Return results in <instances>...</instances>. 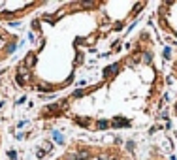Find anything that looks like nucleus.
<instances>
[{"label":"nucleus","instance_id":"1","mask_svg":"<svg viewBox=\"0 0 177 160\" xmlns=\"http://www.w3.org/2000/svg\"><path fill=\"white\" fill-rule=\"evenodd\" d=\"M149 2L91 0L47 4L29 23L30 47L11 68L17 89L34 94H60L102 58L117 53L126 30Z\"/></svg>","mask_w":177,"mask_h":160},{"label":"nucleus","instance_id":"2","mask_svg":"<svg viewBox=\"0 0 177 160\" xmlns=\"http://www.w3.org/2000/svg\"><path fill=\"white\" fill-rule=\"evenodd\" d=\"M166 89L155 34L141 26L98 77L42 106L36 119L64 121L88 134L143 128L156 119Z\"/></svg>","mask_w":177,"mask_h":160},{"label":"nucleus","instance_id":"3","mask_svg":"<svg viewBox=\"0 0 177 160\" xmlns=\"http://www.w3.org/2000/svg\"><path fill=\"white\" fill-rule=\"evenodd\" d=\"M49 160H134V157L119 141L74 138Z\"/></svg>","mask_w":177,"mask_h":160},{"label":"nucleus","instance_id":"4","mask_svg":"<svg viewBox=\"0 0 177 160\" xmlns=\"http://www.w3.org/2000/svg\"><path fill=\"white\" fill-rule=\"evenodd\" d=\"M49 2L42 0H0V23H13L34 15L47 8Z\"/></svg>","mask_w":177,"mask_h":160},{"label":"nucleus","instance_id":"5","mask_svg":"<svg viewBox=\"0 0 177 160\" xmlns=\"http://www.w3.org/2000/svg\"><path fill=\"white\" fill-rule=\"evenodd\" d=\"M156 25L166 38L177 42V0L160 2L156 6Z\"/></svg>","mask_w":177,"mask_h":160},{"label":"nucleus","instance_id":"6","mask_svg":"<svg viewBox=\"0 0 177 160\" xmlns=\"http://www.w3.org/2000/svg\"><path fill=\"white\" fill-rule=\"evenodd\" d=\"M21 45V36L6 25H0V64H6L8 61L13 58Z\"/></svg>","mask_w":177,"mask_h":160},{"label":"nucleus","instance_id":"7","mask_svg":"<svg viewBox=\"0 0 177 160\" xmlns=\"http://www.w3.org/2000/svg\"><path fill=\"white\" fill-rule=\"evenodd\" d=\"M166 79H168V85H175V94H174V100H171V106H170V113H171V121H174V128L177 130V57L170 64Z\"/></svg>","mask_w":177,"mask_h":160},{"label":"nucleus","instance_id":"8","mask_svg":"<svg viewBox=\"0 0 177 160\" xmlns=\"http://www.w3.org/2000/svg\"><path fill=\"white\" fill-rule=\"evenodd\" d=\"M143 160H170V158L166 157V153H164L158 145H153L151 149L147 151V154H145V158H143Z\"/></svg>","mask_w":177,"mask_h":160},{"label":"nucleus","instance_id":"9","mask_svg":"<svg viewBox=\"0 0 177 160\" xmlns=\"http://www.w3.org/2000/svg\"><path fill=\"white\" fill-rule=\"evenodd\" d=\"M2 149H4V132L0 128V160H2Z\"/></svg>","mask_w":177,"mask_h":160},{"label":"nucleus","instance_id":"10","mask_svg":"<svg viewBox=\"0 0 177 160\" xmlns=\"http://www.w3.org/2000/svg\"><path fill=\"white\" fill-rule=\"evenodd\" d=\"M0 93H2V87H0Z\"/></svg>","mask_w":177,"mask_h":160}]
</instances>
